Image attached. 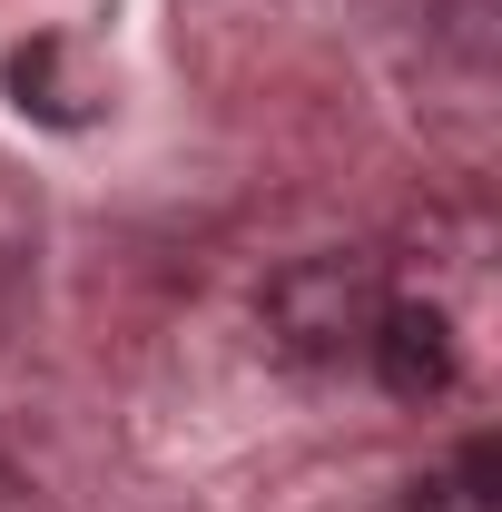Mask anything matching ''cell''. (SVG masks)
<instances>
[{
    "label": "cell",
    "mask_w": 502,
    "mask_h": 512,
    "mask_svg": "<svg viewBox=\"0 0 502 512\" xmlns=\"http://www.w3.org/2000/svg\"><path fill=\"white\" fill-rule=\"evenodd\" d=\"M365 355H375V375L404 394V404H434V394H453V375H463V345H453V325L434 316V306H384L375 335H365Z\"/></svg>",
    "instance_id": "2"
},
{
    "label": "cell",
    "mask_w": 502,
    "mask_h": 512,
    "mask_svg": "<svg viewBox=\"0 0 502 512\" xmlns=\"http://www.w3.org/2000/svg\"><path fill=\"white\" fill-rule=\"evenodd\" d=\"M266 345L276 355H296V365H345V355H365V335L384 316V286L365 256H296V266H276L266 276Z\"/></svg>",
    "instance_id": "1"
}]
</instances>
